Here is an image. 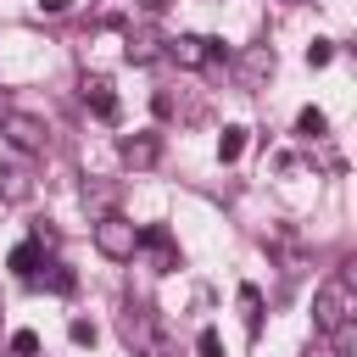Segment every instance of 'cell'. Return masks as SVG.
<instances>
[{
    "instance_id": "obj_1",
    "label": "cell",
    "mask_w": 357,
    "mask_h": 357,
    "mask_svg": "<svg viewBox=\"0 0 357 357\" xmlns=\"http://www.w3.org/2000/svg\"><path fill=\"white\" fill-rule=\"evenodd\" d=\"M351 312H357V296H351V279L346 273H335V279H324L318 290H312V329L329 340L340 324H351Z\"/></svg>"
},
{
    "instance_id": "obj_2",
    "label": "cell",
    "mask_w": 357,
    "mask_h": 357,
    "mask_svg": "<svg viewBox=\"0 0 357 357\" xmlns=\"http://www.w3.org/2000/svg\"><path fill=\"white\" fill-rule=\"evenodd\" d=\"M117 335H123V346L134 357H173V340L162 335V324H156L151 307H123L117 312Z\"/></svg>"
},
{
    "instance_id": "obj_3",
    "label": "cell",
    "mask_w": 357,
    "mask_h": 357,
    "mask_svg": "<svg viewBox=\"0 0 357 357\" xmlns=\"http://www.w3.org/2000/svg\"><path fill=\"white\" fill-rule=\"evenodd\" d=\"M0 134L22 151V156H39L45 145H50V128H45V117H33V112H17V106H6L0 112Z\"/></svg>"
},
{
    "instance_id": "obj_4",
    "label": "cell",
    "mask_w": 357,
    "mask_h": 357,
    "mask_svg": "<svg viewBox=\"0 0 357 357\" xmlns=\"http://www.w3.org/2000/svg\"><path fill=\"white\" fill-rule=\"evenodd\" d=\"M95 251H100V257H112V262H128V257L139 251V229H134L128 218L106 212V218L95 223Z\"/></svg>"
},
{
    "instance_id": "obj_5",
    "label": "cell",
    "mask_w": 357,
    "mask_h": 357,
    "mask_svg": "<svg viewBox=\"0 0 357 357\" xmlns=\"http://www.w3.org/2000/svg\"><path fill=\"white\" fill-rule=\"evenodd\" d=\"M162 45H167V56H173L178 67H206V61L223 56V45L206 39V33H178V39H162Z\"/></svg>"
},
{
    "instance_id": "obj_6",
    "label": "cell",
    "mask_w": 357,
    "mask_h": 357,
    "mask_svg": "<svg viewBox=\"0 0 357 357\" xmlns=\"http://www.w3.org/2000/svg\"><path fill=\"white\" fill-rule=\"evenodd\" d=\"M117 156H123L128 167H156L162 139H156V134H145V128H139V134H123V139H117Z\"/></svg>"
},
{
    "instance_id": "obj_7",
    "label": "cell",
    "mask_w": 357,
    "mask_h": 357,
    "mask_svg": "<svg viewBox=\"0 0 357 357\" xmlns=\"http://www.w3.org/2000/svg\"><path fill=\"white\" fill-rule=\"evenodd\" d=\"M139 251H151V257H156L162 268H178V251H173V234H167V229H156V223H151V229H139Z\"/></svg>"
},
{
    "instance_id": "obj_8",
    "label": "cell",
    "mask_w": 357,
    "mask_h": 357,
    "mask_svg": "<svg viewBox=\"0 0 357 357\" xmlns=\"http://www.w3.org/2000/svg\"><path fill=\"white\" fill-rule=\"evenodd\" d=\"M84 100H89V106H95V112H100V117H106V123H112V117H117V95H112V84H106V78H100V73H95V78H89V73H84Z\"/></svg>"
},
{
    "instance_id": "obj_9",
    "label": "cell",
    "mask_w": 357,
    "mask_h": 357,
    "mask_svg": "<svg viewBox=\"0 0 357 357\" xmlns=\"http://www.w3.org/2000/svg\"><path fill=\"white\" fill-rule=\"evenodd\" d=\"M123 56H128V61H134V67H151V61H156V56H162V39H156V33H134V39H128V50H123Z\"/></svg>"
},
{
    "instance_id": "obj_10",
    "label": "cell",
    "mask_w": 357,
    "mask_h": 357,
    "mask_svg": "<svg viewBox=\"0 0 357 357\" xmlns=\"http://www.w3.org/2000/svg\"><path fill=\"white\" fill-rule=\"evenodd\" d=\"M11 273H17V279H33V273H39V240H22V245L11 251Z\"/></svg>"
},
{
    "instance_id": "obj_11",
    "label": "cell",
    "mask_w": 357,
    "mask_h": 357,
    "mask_svg": "<svg viewBox=\"0 0 357 357\" xmlns=\"http://www.w3.org/2000/svg\"><path fill=\"white\" fill-rule=\"evenodd\" d=\"M28 173L22 167H0V201H28Z\"/></svg>"
},
{
    "instance_id": "obj_12",
    "label": "cell",
    "mask_w": 357,
    "mask_h": 357,
    "mask_svg": "<svg viewBox=\"0 0 357 357\" xmlns=\"http://www.w3.org/2000/svg\"><path fill=\"white\" fill-rule=\"evenodd\" d=\"M240 312H245V329L257 335L262 329V290L257 284H240Z\"/></svg>"
},
{
    "instance_id": "obj_13",
    "label": "cell",
    "mask_w": 357,
    "mask_h": 357,
    "mask_svg": "<svg viewBox=\"0 0 357 357\" xmlns=\"http://www.w3.org/2000/svg\"><path fill=\"white\" fill-rule=\"evenodd\" d=\"M324 128H329V117H324L318 106H301V117H296V134H301V139H318Z\"/></svg>"
},
{
    "instance_id": "obj_14",
    "label": "cell",
    "mask_w": 357,
    "mask_h": 357,
    "mask_svg": "<svg viewBox=\"0 0 357 357\" xmlns=\"http://www.w3.org/2000/svg\"><path fill=\"white\" fill-rule=\"evenodd\" d=\"M240 151H245V128H223L218 134V162H240Z\"/></svg>"
},
{
    "instance_id": "obj_15",
    "label": "cell",
    "mask_w": 357,
    "mask_h": 357,
    "mask_svg": "<svg viewBox=\"0 0 357 357\" xmlns=\"http://www.w3.org/2000/svg\"><path fill=\"white\" fill-rule=\"evenodd\" d=\"M195 351H201V357H223V335H218V329H201V335H195Z\"/></svg>"
},
{
    "instance_id": "obj_16",
    "label": "cell",
    "mask_w": 357,
    "mask_h": 357,
    "mask_svg": "<svg viewBox=\"0 0 357 357\" xmlns=\"http://www.w3.org/2000/svg\"><path fill=\"white\" fill-rule=\"evenodd\" d=\"M329 56H335L329 39H312V45H307V67H329Z\"/></svg>"
},
{
    "instance_id": "obj_17",
    "label": "cell",
    "mask_w": 357,
    "mask_h": 357,
    "mask_svg": "<svg viewBox=\"0 0 357 357\" xmlns=\"http://www.w3.org/2000/svg\"><path fill=\"white\" fill-rule=\"evenodd\" d=\"M67 335H73V346H95V324H89V318H73Z\"/></svg>"
},
{
    "instance_id": "obj_18",
    "label": "cell",
    "mask_w": 357,
    "mask_h": 357,
    "mask_svg": "<svg viewBox=\"0 0 357 357\" xmlns=\"http://www.w3.org/2000/svg\"><path fill=\"white\" fill-rule=\"evenodd\" d=\"M11 351H17V357H33V351H39V335H33V329H17V335H11Z\"/></svg>"
},
{
    "instance_id": "obj_19",
    "label": "cell",
    "mask_w": 357,
    "mask_h": 357,
    "mask_svg": "<svg viewBox=\"0 0 357 357\" xmlns=\"http://www.w3.org/2000/svg\"><path fill=\"white\" fill-rule=\"evenodd\" d=\"M39 11L45 17H61V11H73V0H39Z\"/></svg>"
},
{
    "instance_id": "obj_20",
    "label": "cell",
    "mask_w": 357,
    "mask_h": 357,
    "mask_svg": "<svg viewBox=\"0 0 357 357\" xmlns=\"http://www.w3.org/2000/svg\"><path fill=\"white\" fill-rule=\"evenodd\" d=\"M139 6H145V11H162V6H167V0H139Z\"/></svg>"
},
{
    "instance_id": "obj_21",
    "label": "cell",
    "mask_w": 357,
    "mask_h": 357,
    "mask_svg": "<svg viewBox=\"0 0 357 357\" xmlns=\"http://www.w3.org/2000/svg\"><path fill=\"white\" fill-rule=\"evenodd\" d=\"M290 6H301V0H290Z\"/></svg>"
}]
</instances>
